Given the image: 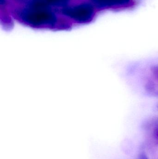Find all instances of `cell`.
Returning a JSON list of instances; mask_svg holds the SVG:
<instances>
[{
	"instance_id": "obj_1",
	"label": "cell",
	"mask_w": 158,
	"mask_h": 159,
	"mask_svg": "<svg viewBox=\"0 0 158 159\" xmlns=\"http://www.w3.org/2000/svg\"><path fill=\"white\" fill-rule=\"evenodd\" d=\"M17 15L22 21L36 28L52 27L57 21L55 15L49 9L44 8L26 7Z\"/></svg>"
},
{
	"instance_id": "obj_3",
	"label": "cell",
	"mask_w": 158,
	"mask_h": 159,
	"mask_svg": "<svg viewBox=\"0 0 158 159\" xmlns=\"http://www.w3.org/2000/svg\"><path fill=\"white\" fill-rule=\"evenodd\" d=\"M28 5L27 7L47 9L51 7L61 6L65 5L69 0H21Z\"/></svg>"
},
{
	"instance_id": "obj_2",
	"label": "cell",
	"mask_w": 158,
	"mask_h": 159,
	"mask_svg": "<svg viewBox=\"0 0 158 159\" xmlns=\"http://www.w3.org/2000/svg\"><path fill=\"white\" fill-rule=\"evenodd\" d=\"M62 12L65 16L80 23L91 21L94 14L92 6L88 3H82L74 6L64 7L62 9Z\"/></svg>"
},
{
	"instance_id": "obj_4",
	"label": "cell",
	"mask_w": 158,
	"mask_h": 159,
	"mask_svg": "<svg viewBox=\"0 0 158 159\" xmlns=\"http://www.w3.org/2000/svg\"><path fill=\"white\" fill-rule=\"evenodd\" d=\"M151 73L155 79L158 81V65H154L151 67Z\"/></svg>"
},
{
	"instance_id": "obj_5",
	"label": "cell",
	"mask_w": 158,
	"mask_h": 159,
	"mask_svg": "<svg viewBox=\"0 0 158 159\" xmlns=\"http://www.w3.org/2000/svg\"></svg>"
}]
</instances>
